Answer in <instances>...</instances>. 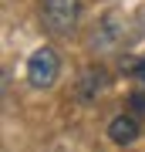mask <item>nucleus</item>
Masks as SVG:
<instances>
[{
	"label": "nucleus",
	"instance_id": "nucleus-1",
	"mask_svg": "<svg viewBox=\"0 0 145 152\" xmlns=\"http://www.w3.org/2000/svg\"><path fill=\"white\" fill-rule=\"evenodd\" d=\"M78 17H81V0H41V24L58 37L74 34Z\"/></svg>",
	"mask_w": 145,
	"mask_h": 152
},
{
	"label": "nucleus",
	"instance_id": "nucleus-2",
	"mask_svg": "<svg viewBox=\"0 0 145 152\" xmlns=\"http://www.w3.org/2000/svg\"><path fill=\"white\" fill-rule=\"evenodd\" d=\"M61 75V58L54 48H37L27 61V81L34 88H51Z\"/></svg>",
	"mask_w": 145,
	"mask_h": 152
},
{
	"label": "nucleus",
	"instance_id": "nucleus-3",
	"mask_svg": "<svg viewBox=\"0 0 145 152\" xmlns=\"http://www.w3.org/2000/svg\"><path fill=\"white\" fill-rule=\"evenodd\" d=\"M138 118L135 115H115L111 122H108V139L115 142V145H132L135 139H138Z\"/></svg>",
	"mask_w": 145,
	"mask_h": 152
},
{
	"label": "nucleus",
	"instance_id": "nucleus-4",
	"mask_svg": "<svg viewBox=\"0 0 145 152\" xmlns=\"http://www.w3.org/2000/svg\"><path fill=\"white\" fill-rule=\"evenodd\" d=\"M105 85H108L105 71H101V68H91L85 78H81V85H78V98H81V102H91L95 95H101Z\"/></svg>",
	"mask_w": 145,
	"mask_h": 152
},
{
	"label": "nucleus",
	"instance_id": "nucleus-5",
	"mask_svg": "<svg viewBox=\"0 0 145 152\" xmlns=\"http://www.w3.org/2000/svg\"><path fill=\"white\" fill-rule=\"evenodd\" d=\"M132 108L135 112H145V95H132Z\"/></svg>",
	"mask_w": 145,
	"mask_h": 152
},
{
	"label": "nucleus",
	"instance_id": "nucleus-6",
	"mask_svg": "<svg viewBox=\"0 0 145 152\" xmlns=\"http://www.w3.org/2000/svg\"><path fill=\"white\" fill-rule=\"evenodd\" d=\"M138 78H142V85H145V58H142V64H138Z\"/></svg>",
	"mask_w": 145,
	"mask_h": 152
}]
</instances>
